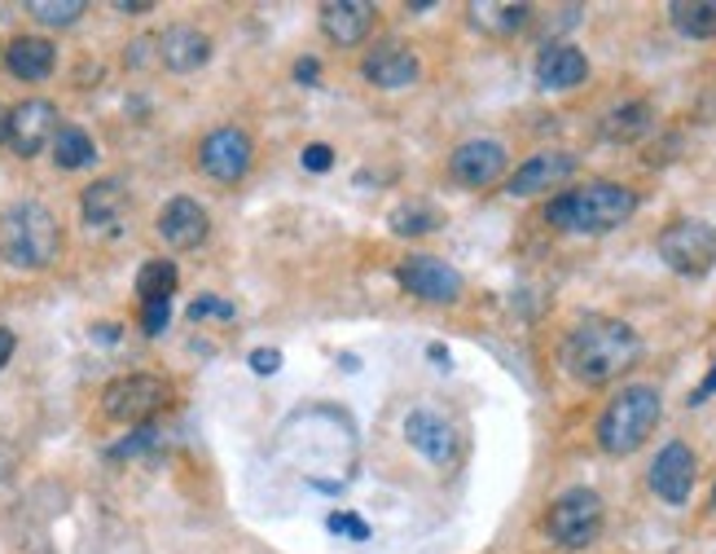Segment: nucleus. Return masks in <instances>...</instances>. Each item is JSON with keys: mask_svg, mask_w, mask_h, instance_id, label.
Returning <instances> with one entry per match:
<instances>
[{"mask_svg": "<svg viewBox=\"0 0 716 554\" xmlns=\"http://www.w3.org/2000/svg\"><path fill=\"white\" fill-rule=\"evenodd\" d=\"M642 357V339L629 322L616 317H585L567 339H563V366L572 379L598 388L611 383L616 374L633 370V361Z\"/></svg>", "mask_w": 716, "mask_h": 554, "instance_id": "nucleus-1", "label": "nucleus"}, {"mask_svg": "<svg viewBox=\"0 0 716 554\" xmlns=\"http://www.w3.org/2000/svg\"><path fill=\"white\" fill-rule=\"evenodd\" d=\"M633 211H638V194H633V189L611 185V181H594V185H585V189L558 194V198L545 207V220H550L554 229H563V233L598 238V233L620 229Z\"/></svg>", "mask_w": 716, "mask_h": 554, "instance_id": "nucleus-2", "label": "nucleus"}, {"mask_svg": "<svg viewBox=\"0 0 716 554\" xmlns=\"http://www.w3.org/2000/svg\"><path fill=\"white\" fill-rule=\"evenodd\" d=\"M62 247V229L57 216L40 203H13L0 216V260H9L13 269H44L53 264Z\"/></svg>", "mask_w": 716, "mask_h": 554, "instance_id": "nucleus-3", "label": "nucleus"}, {"mask_svg": "<svg viewBox=\"0 0 716 554\" xmlns=\"http://www.w3.org/2000/svg\"><path fill=\"white\" fill-rule=\"evenodd\" d=\"M660 392L655 388H642V383H633V388H625L607 410H603V419H598V445L607 449V454H633L638 445H647V436L655 432V423H660Z\"/></svg>", "mask_w": 716, "mask_h": 554, "instance_id": "nucleus-4", "label": "nucleus"}, {"mask_svg": "<svg viewBox=\"0 0 716 554\" xmlns=\"http://www.w3.org/2000/svg\"><path fill=\"white\" fill-rule=\"evenodd\" d=\"M545 533L563 551H585L603 533V498L594 489H572L545 511Z\"/></svg>", "mask_w": 716, "mask_h": 554, "instance_id": "nucleus-5", "label": "nucleus"}, {"mask_svg": "<svg viewBox=\"0 0 716 554\" xmlns=\"http://www.w3.org/2000/svg\"><path fill=\"white\" fill-rule=\"evenodd\" d=\"M660 256L669 269L686 278H704L716 264V225L708 220H673L660 233Z\"/></svg>", "mask_w": 716, "mask_h": 554, "instance_id": "nucleus-6", "label": "nucleus"}, {"mask_svg": "<svg viewBox=\"0 0 716 554\" xmlns=\"http://www.w3.org/2000/svg\"><path fill=\"white\" fill-rule=\"evenodd\" d=\"M167 401H172V388L159 374H128L101 392V410L115 423H141V419L159 414Z\"/></svg>", "mask_w": 716, "mask_h": 554, "instance_id": "nucleus-7", "label": "nucleus"}, {"mask_svg": "<svg viewBox=\"0 0 716 554\" xmlns=\"http://www.w3.org/2000/svg\"><path fill=\"white\" fill-rule=\"evenodd\" d=\"M395 278L409 295H417L426 304H453L462 295V273L440 256H409V260H400Z\"/></svg>", "mask_w": 716, "mask_h": 554, "instance_id": "nucleus-8", "label": "nucleus"}, {"mask_svg": "<svg viewBox=\"0 0 716 554\" xmlns=\"http://www.w3.org/2000/svg\"><path fill=\"white\" fill-rule=\"evenodd\" d=\"M198 163L211 181L220 185H234L251 172V137L242 128H216L203 137V150H198Z\"/></svg>", "mask_w": 716, "mask_h": 554, "instance_id": "nucleus-9", "label": "nucleus"}, {"mask_svg": "<svg viewBox=\"0 0 716 554\" xmlns=\"http://www.w3.org/2000/svg\"><path fill=\"white\" fill-rule=\"evenodd\" d=\"M57 128H62V123H57V106L31 97V101H22V106L9 110V132H4V141L13 145V154L31 159V154H40V150L57 137Z\"/></svg>", "mask_w": 716, "mask_h": 554, "instance_id": "nucleus-10", "label": "nucleus"}, {"mask_svg": "<svg viewBox=\"0 0 716 554\" xmlns=\"http://www.w3.org/2000/svg\"><path fill=\"white\" fill-rule=\"evenodd\" d=\"M506 163H510V159H506V145H501V141L479 137V141H466V145H457V150H453L448 172H453V181H457V185H466V189H484V185L501 181Z\"/></svg>", "mask_w": 716, "mask_h": 554, "instance_id": "nucleus-11", "label": "nucleus"}, {"mask_svg": "<svg viewBox=\"0 0 716 554\" xmlns=\"http://www.w3.org/2000/svg\"><path fill=\"white\" fill-rule=\"evenodd\" d=\"M691 489H695V454L682 441H673L651 463V493L669 507H682L691 498Z\"/></svg>", "mask_w": 716, "mask_h": 554, "instance_id": "nucleus-12", "label": "nucleus"}, {"mask_svg": "<svg viewBox=\"0 0 716 554\" xmlns=\"http://www.w3.org/2000/svg\"><path fill=\"white\" fill-rule=\"evenodd\" d=\"M404 441L426 458V463H453V454H457V432H453V423L444 419V414H435V410H413L409 419H404Z\"/></svg>", "mask_w": 716, "mask_h": 554, "instance_id": "nucleus-13", "label": "nucleus"}, {"mask_svg": "<svg viewBox=\"0 0 716 554\" xmlns=\"http://www.w3.org/2000/svg\"><path fill=\"white\" fill-rule=\"evenodd\" d=\"M360 70L378 88H409L417 79V53L409 44H400V40H382V44L369 48Z\"/></svg>", "mask_w": 716, "mask_h": 554, "instance_id": "nucleus-14", "label": "nucleus"}, {"mask_svg": "<svg viewBox=\"0 0 716 554\" xmlns=\"http://www.w3.org/2000/svg\"><path fill=\"white\" fill-rule=\"evenodd\" d=\"M576 172V159L554 150V154H532L528 163H519V172L506 181V194L510 198H523V194H545L554 185H563L567 176Z\"/></svg>", "mask_w": 716, "mask_h": 554, "instance_id": "nucleus-15", "label": "nucleus"}, {"mask_svg": "<svg viewBox=\"0 0 716 554\" xmlns=\"http://www.w3.org/2000/svg\"><path fill=\"white\" fill-rule=\"evenodd\" d=\"M207 229H211V220H207V211L194 203V198H172L163 211H159V233H163V242L167 247H176V251H189V247H198L203 238H207Z\"/></svg>", "mask_w": 716, "mask_h": 554, "instance_id": "nucleus-16", "label": "nucleus"}, {"mask_svg": "<svg viewBox=\"0 0 716 554\" xmlns=\"http://www.w3.org/2000/svg\"><path fill=\"white\" fill-rule=\"evenodd\" d=\"M373 18H378V9L365 4V0H326V4H322V31H326L339 48L360 44V40L369 35Z\"/></svg>", "mask_w": 716, "mask_h": 554, "instance_id": "nucleus-17", "label": "nucleus"}, {"mask_svg": "<svg viewBox=\"0 0 716 554\" xmlns=\"http://www.w3.org/2000/svg\"><path fill=\"white\" fill-rule=\"evenodd\" d=\"M585 75H589V57L576 48V44H545L541 48V57H536V79H541V88H576V84H585Z\"/></svg>", "mask_w": 716, "mask_h": 554, "instance_id": "nucleus-18", "label": "nucleus"}, {"mask_svg": "<svg viewBox=\"0 0 716 554\" xmlns=\"http://www.w3.org/2000/svg\"><path fill=\"white\" fill-rule=\"evenodd\" d=\"M159 57H163V66L167 70H176V75H185V70H198V66H207V57H211V40L198 31V26H172L163 40H159Z\"/></svg>", "mask_w": 716, "mask_h": 554, "instance_id": "nucleus-19", "label": "nucleus"}, {"mask_svg": "<svg viewBox=\"0 0 716 554\" xmlns=\"http://www.w3.org/2000/svg\"><path fill=\"white\" fill-rule=\"evenodd\" d=\"M4 66H9V75L35 84V79H48V75H53L57 48H53L48 40H40V35H18V40L9 44V53H4Z\"/></svg>", "mask_w": 716, "mask_h": 554, "instance_id": "nucleus-20", "label": "nucleus"}, {"mask_svg": "<svg viewBox=\"0 0 716 554\" xmlns=\"http://www.w3.org/2000/svg\"><path fill=\"white\" fill-rule=\"evenodd\" d=\"M651 128H655V110H651L647 101H625L620 110H611V115L603 119V137H607V141H620V145L642 141Z\"/></svg>", "mask_w": 716, "mask_h": 554, "instance_id": "nucleus-21", "label": "nucleus"}, {"mask_svg": "<svg viewBox=\"0 0 716 554\" xmlns=\"http://www.w3.org/2000/svg\"><path fill=\"white\" fill-rule=\"evenodd\" d=\"M123 203H128V189H123V181H115V176L93 181V185L79 194V211H84L88 225H106V220H115V216L123 211Z\"/></svg>", "mask_w": 716, "mask_h": 554, "instance_id": "nucleus-22", "label": "nucleus"}, {"mask_svg": "<svg viewBox=\"0 0 716 554\" xmlns=\"http://www.w3.org/2000/svg\"><path fill=\"white\" fill-rule=\"evenodd\" d=\"M470 18H475V26H484V31H492V35H514V31H523L528 22H532V9L528 4H506V0H484V4H470Z\"/></svg>", "mask_w": 716, "mask_h": 554, "instance_id": "nucleus-23", "label": "nucleus"}, {"mask_svg": "<svg viewBox=\"0 0 716 554\" xmlns=\"http://www.w3.org/2000/svg\"><path fill=\"white\" fill-rule=\"evenodd\" d=\"M53 163L66 167V172H79V167L97 163V145H93V137H88L84 128H75V123H62L57 137H53Z\"/></svg>", "mask_w": 716, "mask_h": 554, "instance_id": "nucleus-24", "label": "nucleus"}, {"mask_svg": "<svg viewBox=\"0 0 716 554\" xmlns=\"http://www.w3.org/2000/svg\"><path fill=\"white\" fill-rule=\"evenodd\" d=\"M387 225H391V233H400V238H417V233H435V229L444 225V211L431 207V203H422V198H409V203H400V207L387 216Z\"/></svg>", "mask_w": 716, "mask_h": 554, "instance_id": "nucleus-25", "label": "nucleus"}, {"mask_svg": "<svg viewBox=\"0 0 716 554\" xmlns=\"http://www.w3.org/2000/svg\"><path fill=\"white\" fill-rule=\"evenodd\" d=\"M669 18L691 40H713L716 35V0H673Z\"/></svg>", "mask_w": 716, "mask_h": 554, "instance_id": "nucleus-26", "label": "nucleus"}, {"mask_svg": "<svg viewBox=\"0 0 716 554\" xmlns=\"http://www.w3.org/2000/svg\"><path fill=\"white\" fill-rule=\"evenodd\" d=\"M176 282H181V273H176L172 260H145L141 273H137V295H141L145 304H150V300H172Z\"/></svg>", "mask_w": 716, "mask_h": 554, "instance_id": "nucleus-27", "label": "nucleus"}, {"mask_svg": "<svg viewBox=\"0 0 716 554\" xmlns=\"http://www.w3.org/2000/svg\"><path fill=\"white\" fill-rule=\"evenodd\" d=\"M26 9H31V18H40L48 26H70L84 18V0H31Z\"/></svg>", "mask_w": 716, "mask_h": 554, "instance_id": "nucleus-28", "label": "nucleus"}, {"mask_svg": "<svg viewBox=\"0 0 716 554\" xmlns=\"http://www.w3.org/2000/svg\"><path fill=\"white\" fill-rule=\"evenodd\" d=\"M234 304L229 300H220V295H198L194 304H189V322H203V317H220V322H234Z\"/></svg>", "mask_w": 716, "mask_h": 554, "instance_id": "nucleus-29", "label": "nucleus"}, {"mask_svg": "<svg viewBox=\"0 0 716 554\" xmlns=\"http://www.w3.org/2000/svg\"><path fill=\"white\" fill-rule=\"evenodd\" d=\"M167 322H172V300H150V304H145V313H141L145 335H163V330H167Z\"/></svg>", "mask_w": 716, "mask_h": 554, "instance_id": "nucleus-30", "label": "nucleus"}, {"mask_svg": "<svg viewBox=\"0 0 716 554\" xmlns=\"http://www.w3.org/2000/svg\"><path fill=\"white\" fill-rule=\"evenodd\" d=\"M150 445H154V432H150V427H137L128 441H119V445L110 449V458H141Z\"/></svg>", "mask_w": 716, "mask_h": 554, "instance_id": "nucleus-31", "label": "nucleus"}, {"mask_svg": "<svg viewBox=\"0 0 716 554\" xmlns=\"http://www.w3.org/2000/svg\"><path fill=\"white\" fill-rule=\"evenodd\" d=\"M326 524H330V533H344V537H352V542H365V537H369V524H365V520H357L352 511H344V515H330Z\"/></svg>", "mask_w": 716, "mask_h": 554, "instance_id": "nucleus-32", "label": "nucleus"}, {"mask_svg": "<svg viewBox=\"0 0 716 554\" xmlns=\"http://www.w3.org/2000/svg\"><path fill=\"white\" fill-rule=\"evenodd\" d=\"M251 370L264 374V379L278 374V370H282V352H278V348H256V352H251Z\"/></svg>", "mask_w": 716, "mask_h": 554, "instance_id": "nucleus-33", "label": "nucleus"}, {"mask_svg": "<svg viewBox=\"0 0 716 554\" xmlns=\"http://www.w3.org/2000/svg\"><path fill=\"white\" fill-rule=\"evenodd\" d=\"M300 163H304L308 172H330V163H335V150H330V145H308Z\"/></svg>", "mask_w": 716, "mask_h": 554, "instance_id": "nucleus-34", "label": "nucleus"}, {"mask_svg": "<svg viewBox=\"0 0 716 554\" xmlns=\"http://www.w3.org/2000/svg\"><path fill=\"white\" fill-rule=\"evenodd\" d=\"M708 397H716V366H713V374H708V379H704V383L695 388V397H691V405H704Z\"/></svg>", "mask_w": 716, "mask_h": 554, "instance_id": "nucleus-35", "label": "nucleus"}, {"mask_svg": "<svg viewBox=\"0 0 716 554\" xmlns=\"http://www.w3.org/2000/svg\"><path fill=\"white\" fill-rule=\"evenodd\" d=\"M13 348H18V339H13V330H4V326H0V370L9 366V357H13Z\"/></svg>", "mask_w": 716, "mask_h": 554, "instance_id": "nucleus-36", "label": "nucleus"}, {"mask_svg": "<svg viewBox=\"0 0 716 554\" xmlns=\"http://www.w3.org/2000/svg\"><path fill=\"white\" fill-rule=\"evenodd\" d=\"M295 79H300V84H317V62H313V57H304V62L295 66Z\"/></svg>", "mask_w": 716, "mask_h": 554, "instance_id": "nucleus-37", "label": "nucleus"}, {"mask_svg": "<svg viewBox=\"0 0 716 554\" xmlns=\"http://www.w3.org/2000/svg\"><path fill=\"white\" fill-rule=\"evenodd\" d=\"M123 13H150V0H119Z\"/></svg>", "mask_w": 716, "mask_h": 554, "instance_id": "nucleus-38", "label": "nucleus"}, {"mask_svg": "<svg viewBox=\"0 0 716 554\" xmlns=\"http://www.w3.org/2000/svg\"><path fill=\"white\" fill-rule=\"evenodd\" d=\"M93 335H97V339H101V344H115V339H119V326H97V330H93Z\"/></svg>", "mask_w": 716, "mask_h": 554, "instance_id": "nucleus-39", "label": "nucleus"}, {"mask_svg": "<svg viewBox=\"0 0 716 554\" xmlns=\"http://www.w3.org/2000/svg\"><path fill=\"white\" fill-rule=\"evenodd\" d=\"M4 132H9V115H4V106H0V141H4Z\"/></svg>", "mask_w": 716, "mask_h": 554, "instance_id": "nucleus-40", "label": "nucleus"}, {"mask_svg": "<svg viewBox=\"0 0 716 554\" xmlns=\"http://www.w3.org/2000/svg\"><path fill=\"white\" fill-rule=\"evenodd\" d=\"M713 502H716V498H713Z\"/></svg>", "mask_w": 716, "mask_h": 554, "instance_id": "nucleus-41", "label": "nucleus"}]
</instances>
